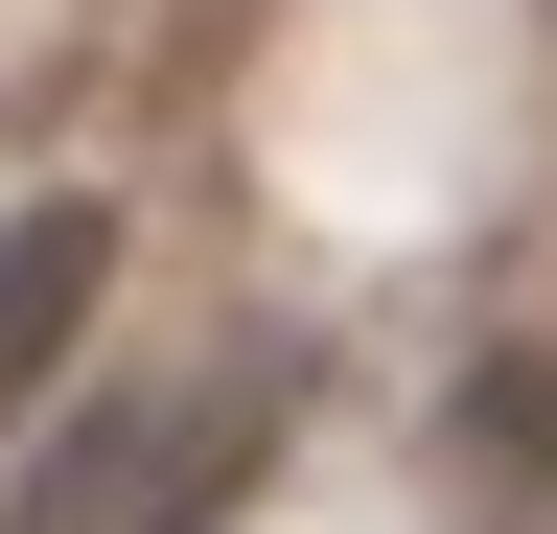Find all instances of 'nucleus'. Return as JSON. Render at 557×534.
I'll use <instances>...</instances> for the list:
<instances>
[{"label":"nucleus","mask_w":557,"mask_h":534,"mask_svg":"<svg viewBox=\"0 0 557 534\" xmlns=\"http://www.w3.org/2000/svg\"><path fill=\"white\" fill-rule=\"evenodd\" d=\"M94 302H116V210H94V186H47V210H0V442L47 419V372L94 349Z\"/></svg>","instance_id":"nucleus-1"}]
</instances>
